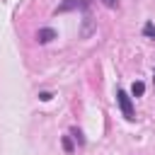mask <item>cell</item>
Returning <instances> with one entry per match:
<instances>
[{"instance_id": "cell-1", "label": "cell", "mask_w": 155, "mask_h": 155, "mask_svg": "<svg viewBox=\"0 0 155 155\" xmlns=\"http://www.w3.org/2000/svg\"><path fill=\"white\" fill-rule=\"evenodd\" d=\"M116 102H119V109H121V114L128 119V121H133L136 119V109H133V99L124 92V90H116Z\"/></svg>"}, {"instance_id": "cell-2", "label": "cell", "mask_w": 155, "mask_h": 155, "mask_svg": "<svg viewBox=\"0 0 155 155\" xmlns=\"http://www.w3.org/2000/svg\"><path fill=\"white\" fill-rule=\"evenodd\" d=\"M87 7H90V0H63V2L56 7V15H58V12H61V15H63V12H73V10H82V12H85Z\"/></svg>"}, {"instance_id": "cell-3", "label": "cell", "mask_w": 155, "mask_h": 155, "mask_svg": "<svg viewBox=\"0 0 155 155\" xmlns=\"http://www.w3.org/2000/svg\"><path fill=\"white\" fill-rule=\"evenodd\" d=\"M58 34H56V29H51V27H41L39 31H36V41L39 44H48V41H53Z\"/></svg>"}, {"instance_id": "cell-4", "label": "cell", "mask_w": 155, "mask_h": 155, "mask_svg": "<svg viewBox=\"0 0 155 155\" xmlns=\"http://www.w3.org/2000/svg\"><path fill=\"white\" fill-rule=\"evenodd\" d=\"M131 92H133V97H143V92H145V85H143V82L138 80V82H133Z\"/></svg>"}, {"instance_id": "cell-5", "label": "cell", "mask_w": 155, "mask_h": 155, "mask_svg": "<svg viewBox=\"0 0 155 155\" xmlns=\"http://www.w3.org/2000/svg\"><path fill=\"white\" fill-rule=\"evenodd\" d=\"M143 34H145L148 39H155V24H153V22H145V27H143Z\"/></svg>"}, {"instance_id": "cell-6", "label": "cell", "mask_w": 155, "mask_h": 155, "mask_svg": "<svg viewBox=\"0 0 155 155\" xmlns=\"http://www.w3.org/2000/svg\"><path fill=\"white\" fill-rule=\"evenodd\" d=\"M70 133H73V138H75V140H78V143H80V145H82V143H85V138H82V131H80V128H73V131H70Z\"/></svg>"}, {"instance_id": "cell-7", "label": "cell", "mask_w": 155, "mask_h": 155, "mask_svg": "<svg viewBox=\"0 0 155 155\" xmlns=\"http://www.w3.org/2000/svg\"><path fill=\"white\" fill-rule=\"evenodd\" d=\"M63 148H65V153H73V143H70L68 136H63Z\"/></svg>"}, {"instance_id": "cell-8", "label": "cell", "mask_w": 155, "mask_h": 155, "mask_svg": "<svg viewBox=\"0 0 155 155\" xmlns=\"http://www.w3.org/2000/svg\"><path fill=\"white\" fill-rule=\"evenodd\" d=\"M102 5L109 7V10H114V7H119V0H102Z\"/></svg>"}, {"instance_id": "cell-9", "label": "cell", "mask_w": 155, "mask_h": 155, "mask_svg": "<svg viewBox=\"0 0 155 155\" xmlns=\"http://www.w3.org/2000/svg\"><path fill=\"white\" fill-rule=\"evenodd\" d=\"M39 99H41V102H48V99H51V92H39Z\"/></svg>"}]
</instances>
